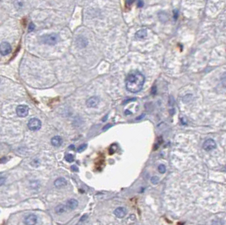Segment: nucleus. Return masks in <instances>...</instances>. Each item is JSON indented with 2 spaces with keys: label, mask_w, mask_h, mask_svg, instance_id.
I'll list each match as a JSON object with an SVG mask.
<instances>
[{
  "label": "nucleus",
  "mask_w": 226,
  "mask_h": 225,
  "mask_svg": "<svg viewBox=\"0 0 226 225\" xmlns=\"http://www.w3.org/2000/svg\"><path fill=\"white\" fill-rule=\"evenodd\" d=\"M145 83L144 75L138 71L131 72L125 80V86L128 91L131 93H137L142 89Z\"/></svg>",
  "instance_id": "f257e3e1"
},
{
  "label": "nucleus",
  "mask_w": 226,
  "mask_h": 225,
  "mask_svg": "<svg viewBox=\"0 0 226 225\" xmlns=\"http://www.w3.org/2000/svg\"><path fill=\"white\" fill-rule=\"evenodd\" d=\"M42 42L47 45H55L59 40V35L56 33H51L41 36Z\"/></svg>",
  "instance_id": "f03ea898"
},
{
  "label": "nucleus",
  "mask_w": 226,
  "mask_h": 225,
  "mask_svg": "<svg viewBox=\"0 0 226 225\" xmlns=\"http://www.w3.org/2000/svg\"><path fill=\"white\" fill-rule=\"evenodd\" d=\"M28 128L32 131H36L41 129L42 127V122L37 118H32L29 120L28 122Z\"/></svg>",
  "instance_id": "7ed1b4c3"
},
{
  "label": "nucleus",
  "mask_w": 226,
  "mask_h": 225,
  "mask_svg": "<svg viewBox=\"0 0 226 225\" xmlns=\"http://www.w3.org/2000/svg\"><path fill=\"white\" fill-rule=\"evenodd\" d=\"M29 113V108L26 105H20L16 108V114L19 117H26Z\"/></svg>",
  "instance_id": "20e7f679"
},
{
  "label": "nucleus",
  "mask_w": 226,
  "mask_h": 225,
  "mask_svg": "<svg viewBox=\"0 0 226 225\" xmlns=\"http://www.w3.org/2000/svg\"><path fill=\"white\" fill-rule=\"evenodd\" d=\"M11 51H12V48L9 42H4L0 44V53L2 55H7L11 53Z\"/></svg>",
  "instance_id": "39448f33"
},
{
  "label": "nucleus",
  "mask_w": 226,
  "mask_h": 225,
  "mask_svg": "<svg viewBox=\"0 0 226 225\" xmlns=\"http://www.w3.org/2000/svg\"><path fill=\"white\" fill-rule=\"evenodd\" d=\"M202 148L205 151H209L213 150L216 148V142L213 139H207V140H205V142L203 143V146H202Z\"/></svg>",
  "instance_id": "423d86ee"
},
{
  "label": "nucleus",
  "mask_w": 226,
  "mask_h": 225,
  "mask_svg": "<svg viewBox=\"0 0 226 225\" xmlns=\"http://www.w3.org/2000/svg\"><path fill=\"white\" fill-rule=\"evenodd\" d=\"M24 223L25 225H36L37 223V217L34 214H30L25 217Z\"/></svg>",
  "instance_id": "0eeeda50"
},
{
  "label": "nucleus",
  "mask_w": 226,
  "mask_h": 225,
  "mask_svg": "<svg viewBox=\"0 0 226 225\" xmlns=\"http://www.w3.org/2000/svg\"><path fill=\"white\" fill-rule=\"evenodd\" d=\"M99 103V97L94 96V97H92L87 99V106L88 108H96L97 106L98 105Z\"/></svg>",
  "instance_id": "6e6552de"
},
{
  "label": "nucleus",
  "mask_w": 226,
  "mask_h": 225,
  "mask_svg": "<svg viewBox=\"0 0 226 225\" xmlns=\"http://www.w3.org/2000/svg\"><path fill=\"white\" fill-rule=\"evenodd\" d=\"M135 37L136 39H145L148 37V30L147 29H141V30H137L135 34Z\"/></svg>",
  "instance_id": "1a4fd4ad"
},
{
  "label": "nucleus",
  "mask_w": 226,
  "mask_h": 225,
  "mask_svg": "<svg viewBox=\"0 0 226 225\" xmlns=\"http://www.w3.org/2000/svg\"><path fill=\"white\" fill-rule=\"evenodd\" d=\"M79 205V202L77 201V200L75 199H70L67 201L66 203V207L67 209H69V210H75Z\"/></svg>",
  "instance_id": "9d476101"
},
{
  "label": "nucleus",
  "mask_w": 226,
  "mask_h": 225,
  "mask_svg": "<svg viewBox=\"0 0 226 225\" xmlns=\"http://www.w3.org/2000/svg\"><path fill=\"white\" fill-rule=\"evenodd\" d=\"M51 143H52V145L54 146H56V147H59L60 146L62 145V143H63V140H62V138L59 136V135H57V136H54L52 138V140H51Z\"/></svg>",
  "instance_id": "9b49d317"
},
{
  "label": "nucleus",
  "mask_w": 226,
  "mask_h": 225,
  "mask_svg": "<svg viewBox=\"0 0 226 225\" xmlns=\"http://www.w3.org/2000/svg\"><path fill=\"white\" fill-rule=\"evenodd\" d=\"M67 185V181L64 178H59L54 181V185L57 188H62Z\"/></svg>",
  "instance_id": "f8f14e48"
},
{
  "label": "nucleus",
  "mask_w": 226,
  "mask_h": 225,
  "mask_svg": "<svg viewBox=\"0 0 226 225\" xmlns=\"http://www.w3.org/2000/svg\"><path fill=\"white\" fill-rule=\"evenodd\" d=\"M125 214H126V212H125V209L123 208V207H118L114 211V215L119 218H124L125 216Z\"/></svg>",
  "instance_id": "ddd939ff"
},
{
  "label": "nucleus",
  "mask_w": 226,
  "mask_h": 225,
  "mask_svg": "<svg viewBox=\"0 0 226 225\" xmlns=\"http://www.w3.org/2000/svg\"><path fill=\"white\" fill-rule=\"evenodd\" d=\"M66 210H67L66 206L62 205V204L57 206L55 207V212L58 213V214H62V213H64V212H66Z\"/></svg>",
  "instance_id": "4468645a"
},
{
  "label": "nucleus",
  "mask_w": 226,
  "mask_h": 225,
  "mask_svg": "<svg viewBox=\"0 0 226 225\" xmlns=\"http://www.w3.org/2000/svg\"><path fill=\"white\" fill-rule=\"evenodd\" d=\"M77 44L80 48H85L87 45V40L83 36H80L77 39Z\"/></svg>",
  "instance_id": "2eb2a0df"
},
{
  "label": "nucleus",
  "mask_w": 226,
  "mask_h": 225,
  "mask_svg": "<svg viewBox=\"0 0 226 225\" xmlns=\"http://www.w3.org/2000/svg\"><path fill=\"white\" fill-rule=\"evenodd\" d=\"M64 159L67 161L68 163H72V162H74V156L72 155V154H67V155H65Z\"/></svg>",
  "instance_id": "dca6fc26"
},
{
  "label": "nucleus",
  "mask_w": 226,
  "mask_h": 225,
  "mask_svg": "<svg viewBox=\"0 0 226 225\" xmlns=\"http://www.w3.org/2000/svg\"><path fill=\"white\" fill-rule=\"evenodd\" d=\"M157 169L159 171V173H161V174H164L166 172V168H165V166L163 165V164H160V165L158 166Z\"/></svg>",
  "instance_id": "f3484780"
},
{
  "label": "nucleus",
  "mask_w": 226,
  "mask_h": 225,
  "mask_svg": "<svg viewBox=\"0 0 226 225\" xmlns=\"http://www.w3.org/2000/svg\"><path fill=\"white\" fill-rule=\"evenodd\" d=\"M87 144H82V145H81L80 146H79L78 148H77V151H79V152L82 151H84L86 148H87Z\"/></svg>",
  "instance_id": "a211bd4d"
},
{
  "label": "nucleus",
  "mask_w": 226,
  "mask_h": 225,
  "mask_svg": "<svg viewBox=\"0 0 226 225\" xmlns=\"http://www.w3.org/2000/svg\"><path fill=\"white\" fill-rule=\"evenodd\" d=\"M152 184H157V183H158V181H159V179H158V177L157 176H153L152 178Z\"/></svg>",
  "instance_id": "6ab92c4d"
},
{
  "label": "nucleus",
  "mask_w": 226,
  "mask_h": 225,
  "mask_svg": "<svg viewBox=\"0 0 226 225\" xmlns=\"http://www.w3.org/2000/svg\"><path fill=\"white\" fill-rule=\"evenodd\" d=\"M35 29V25L33 23H30L29 26H28V30H29L30 32L31 31H32V30H34Z\"/></svg>",
  "instance_id": "aec40b11"
},
{
  "label": "nucleus",
  "mask_w": 226,
  "mask_h": 225,
  "mask_svg": "<svg viewBox=\"0 0 226 225\" xmlns=\"http://www.w3.org/2000/svg\"><path fill=\"white\" fill-rule=\"evenodd\" d=\"M5 180H6V179H5L4 177H0V186L4 184Z\"/></svg>",
  "instance_id": "412c9836"
},
{
  "label": "nucleus",
  "mask_w": 226,
  "mask_h": 225,
  "mask_svg": "<svg viewBox=\"0 0 226 225\" xmlns=\"http://www.w3.org/2000/svg\"><path fill=\"white\" fill-rule=\"evenodd\" d=\"M137 5L141 8V7H142L143 6V2L142 1V0H138V3H137Z\"/></svg>",
  "instance_id": "4be33fe9"
},
{
  "label": "nucleus",
  "mask_w": 226,
  "mask_h": 225,
  "mask_svg": "<svg viewBox=\"0 0 226 225\" xmlns=\"http://www.w3.org/2000/svg\"><path fill=\"white\" fill-rule=\"evenodd\" d=\"M70 169L73 170V171H75H75H78V168H77L76 166H75V165L71 166V168H70Z\"/></svg>",
  "instance_id": "5701e85b"
},
{
  "label": "nucleus",
  "mask_w": 226,
  "mask_h": 225,
  "mask_svg": "<svg viewBox=\"0 0 226 225\" xmlns=\"http://www.w3.org/2000/svg\"><path fill=\"white\" fill-rule=\"evenodd\" d=\"M110 126H111V125H108L107 126H105V127L103 128V130H107V129H108V128H109Z\"/></svg>",
  "instance_id": "b1692460"
},
{
  "label": "nucleus",
  "mask_w": 226,
  "mask_h": 225,
  "mask_svg": "<svg viewBox=\"0 0 226 225\" xmlns=\"http://www.w3.org/2000/svg\"><path fill=\"white\" fill-rule=\"evenodd\" d=\"M177 15H178V13H177V10H175V20L177 19Z\"/></svg>",
  "instance_id": "393cba45"
},
{
  "label": "nucleus",
  "mask_w": 226,
  "mask_h": 225,
  "mask_svg": "<svg viewBox=\"0 0 226 225\" xmlns=\"http://www.w3.org/2000/svg\"><path fill=\"white\" fill-rule=\"evenodd\" d=\"M69 149H74L75 146H69Z\"/></svg>",
  "instance_id": "a878e982"
}]
</instances>
